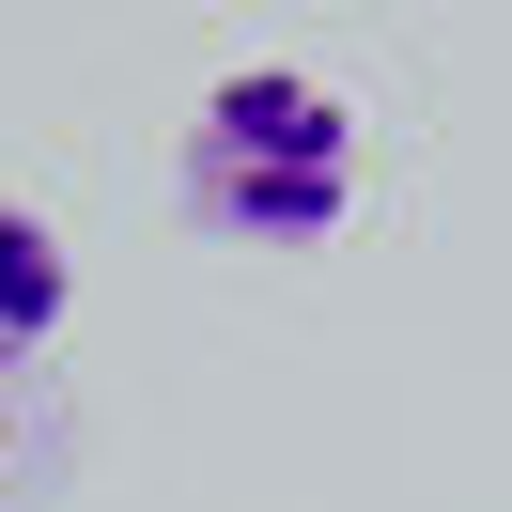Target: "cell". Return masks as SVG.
Segmentation results:
<instances>
[{"label":"cell","mask_w":512,"mask_h":512,"mask_svg":"<svg viewBox=\"0 0 512 512\" xmlns=\"http://www.w3.org/2000/svg\"><path fill=\"white\" fill-rule=\"evenodd\" d=\"M187 202L249 249H311L357 202V109L326 94L311 63H233L218 94L187 109Z\"/></svg>","instance_id":"1"},{"label":"cell","mask_w":512,"mask_h":512,"mask_svg":"<svg viewBox=\"0 0 512 512\" xmlns=\"http://www.w3.org/2000/svg\"><path fill=\"white\" fill-rule=\"evenodd\" d=\"M63 295H78L63 233H47L32 202H0V357H16V342H47V326H63Z\"/></svg>","instance_id":"2"}]
</instances>
